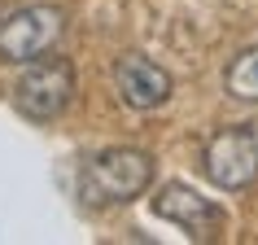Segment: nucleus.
<instances>
[{"label":"nucleus","mask_w":258,"mask_h":245,"mask_svg":"<svg viewBox=\"0 0 258 245\" xmlns=\"http://www.w3.org/2000/svg\"><path fill=\"white\" fill-rule=\"evenodd\" d=\"M114 88H118L122 105L132 109H158L171 96V75H166L158 62H149V57L140 53H127L114 62Z\"/></svg>","instance_id":"obj_6"},{"label":"nucleus","mask_w":258,"mask_h":245,"mask_svg":"<svg viewBox=\"0 0 258 245\" xmlns=\"http://www.w3.org/2000/svg\"><path fill=\"white\" fill-rule=\"evenodd\" d=\"M14 101H18V109H22L27 118H40V122L57 118V114L75 101V66H70L66 57H48L44 53L40 62H31L27 75L18 79Z\"/></svg>","instance_id":"obj_4"},{"label":"nucleus","mask_w":258,"mask_h":245,"mask_svg":"<svg viewBox=\"0 0 258 245\" xmlns=\"http://www.w3.org/2000/svg\"><path fill=\"white\" fill-rule=\"evenodd\" d=\"M61 31H66V14L57 5H22L0 22V62L31 66L57 48Z\"/></svg>","instance_id":"obj_2"},{"label":"nucleus","mask_w":258,"mask_h":245,"mask_svg":"<svg viewBox=\"0 0 258 245\" xmlns=\"http://www.w3.org/2000/svg\"><path fill=\"white\" fill-rule=\"evenodd\" d=\"M153 215L158 219H171L175 228H184L192 241H210L223 232L228 215H223V206H215L210 197L202 193H192L188 184H166L158 197H153Z\"/></svg>","instance_id":"obj_5"},{"label":"nucleus","mask_w":258,"mask_h":245,"mask_svg":"<svg viewBox=\"0 0 258 245\" xmlns=\"http://www.w3.org/2000/svg\"><path fill=\"white\" fill-rule=\"evenodd\" d=\"M223 83H228V92L236 96V101H249V105H258V48H245V53L228 66Z\"/></svg>","instance_id":"obj_7"},{"label":"nucleus","mask_w":258,"mask_h":245,"mask_svg":"<svg viewBox=\"0 0 258 245\" xmlns=\"http://www.w3.org/2000/svg\"><path fill=\"white\" fill-rule=\"evenodd\" d=\"M202 166L210 175V184H219V189H228V193L249 189L258 179V127L241 122V127L215 132L202 153Z\"/></svg>","instance_id":"obj_3"},{"label":"nucleus","mask_w":258,"mask_h":245,"mask_svg":"<svg viewBox=\"0 0 258 245\" xmlns=\"http://www.w3.org/2000/svg\"><path fill=\"white\" fill-rule=\"evenodd\" d=\"M153 179V158L145 149H105L79 171V193L92 206H114L132 202L149 189Z\"/></svg>","instance_id":"obj_1"}]
</instances>
